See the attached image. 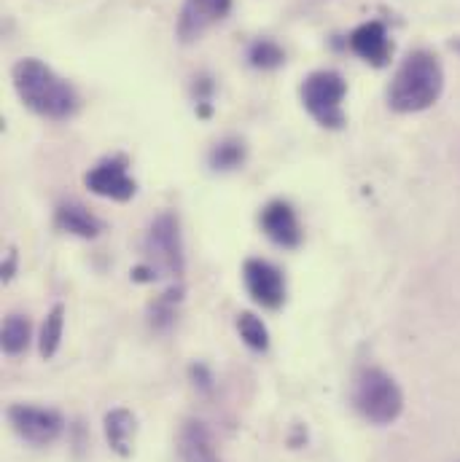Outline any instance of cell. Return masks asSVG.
<instances>
[{"label":"cell","instance_id":"6da1fadb","mask_svg":"<svg viewBox=\"0 0 460 462\" xmlns=\"http://www.w3.org/2000/svg\"><path fill=\"white\" fill-rule=\"evenodd\" d=\"M11 81H14L19 100L33 114L52 118V121H68L79 114L81 100L76 89L41 60H33V57L19 60L11 68Z\"/></svg>","mask_w":460,"mask_h":462},{"label":"cell","instance_id":"7a4b0ae2","mask_svg":"<svg viewBox=\"0 0 460 462\" xmlns=\"http://www.w3.org/2000/svg\"><path fill=\"white\" fill-rule=\"evenodd\" d=\"M445 89V70L439 60L431 51H412L401 68L396 70L390 89H388V106L399 114H418L431 108Z\"/></svg>","mask_w":460,"mask_h":462},{"label":"cell","instance_id":"3957f363","mask_svg":"<svg viewBox=\"0 0 460 462\" xmlns=\"http://www.w3.org/2000/svg\"><path fill=\"white\" fill-rule=\"evenodd\" d=\"M352 406L371 425H390L404 409L401 387L382 368H361L352 379Z\"/></svg>","mask_w":460,"mask_h":462},{"label":"cell","instance_id":"277c9868","mask_svg":"<svg viewBox=\"0 0 460 462\" xmlns=\"http://www.w3.org/2000/svg\"><path fill=\"white\" fill-rule=\"evenodd\" d=\"M146 258H148V272L154 277H170L173 282H181L186 272V258H183V239H181V224L175 213H162L154 218L146 234Z\"/></svg>","mask_w":460,"mask_h":462},{"label":"cell","instance_id":"5b68a950","mask_svg":"<svg viewBox=\"0 0 460 462\" xmlns=\"http://www.w3.org/2000/svg\"><path fill=\"white\" fill-rule=\"evenodd\" d=\"M345 95L347 84L337 70H315L302 84V103L307 114L326 129L345 126V111H343Z\"/></svg>","mask_w":460,"mask_h":462},{"label":"cell","instance_id":"8992f818","mask_svg":"<svg viewBox=\"0 0 460 462\" xmlns=\"http://www.w3.org/2000/svg\"><path fill=\"white\" fill-rule=\"evenodd\" d=\"M8 422L19 439H24L27 444H35V447H46V444L57 441L65 428V422L57 411L27 406V403L8 406Z\"/></svg>","mask_w":460,"mask_h":462},{"label":"cell","instance_id":"52a82bcc","mask_svg":"<svg viewBox=\"0 0 460 462\" xmlns=\"http://www.w3.org/2000/svg\"><path fill=\"white\" fill-rule=\"evenodd\" d=\"M242 277H245V288L256 304H261L264 310H280L283 307L286 277L275 263H269L264 258H248L242 266Z\"/></svg>","mask_w":460,"mask_h":462},{"label":"cell","instance_id":"ba28073f","mask_svg":"<svg viewBox=\"0 0 460 462\" xmlns=\"http://www.w3.org/2000/svg\"><path fill=\"white\" fill-rule=\"evenodd\" d=\"M84 183H87V189L92 194L114 199V202H127L137 191L135 180L127 172V159L124 156H111V159H103L100 164H95L84 175Z\"/></svg>","mask_w":460,"mask_h":462},{"label":"cell","instance_id":"9c48e42d","mask_svg":"<svg viewBox=\"0 0 460 462\" xmlns=\"http://www.w3.org/2000/svg\"><path fill=\"white\" fill-rule=\"evenodd\" d=\"M231 11V0H186L178 16V38L197 41L211 24L221 22Z\"/></svg>","mask_w":460,"mask_h":462},{"label":"cell","instance_id":"30bf717a","mask_svg":"<svg viewBox=\"0 0 460 462\" xmlns=\"http://www.w3.org/2000/svg\"><path fill=\"white\" fill-rule=\"evenodd\" d=\"M350 49L374 68H385L393 54V43H390L382 22H366V24L355 27L350 35Z\"/></svg>","mask_w":460,"mask_h":462},{"label":"cell","instance_id":"8fae6325","mask_svg":"<svg viewBox=\"0 0 460 462\" xmlns=\"http://www.w3.org/2000/svg\"><path fill=\"white\" fill-rule=\"evenodd\" d=\"M261 229L280 247H296L302 242V226H299L294 208L288 202H280V199L269 202L261 210Z\"/></svg>","mask_w":460,"mask_h":462},{"label":"cell","instance_id":"7c38bea8","mask_svg":"<svg viewBox=\"0 0 460 462\" xmlns=\"http://www.w3.org/2000/svg\"><path fill=\"white\" fill-rule=\"evenodd\" d=\"M178 452H181V460L183 462H221L211 430L202 422H197V420H189L181 428Z\"/></svg>","mask_w":460,"mask_h":462},{"label":"cell","instance_id":"4fadbf2b","mask_svg":"<svg viewBox=\"0 0 460 462\" xmlns=\"http://www.w3.org/2000/svg\"><path fill=\"white\" fill-rule=\"evenodd\" d=\"M54 221H57L60 229L68 231V234H76V236H81V239H95V236H100V231H103L100 218H95L87 208H81V205H76V202L60 205Z\"/></svg>","mask_w":460,"mask_h":462},{"label":"cell","instance_id":"5bb4252c","mask_svg":"<svg viewBox=\"0 0 460 462\" xmlns=\"http://www.w3.org/2000/svg\"><path fill=\"white\" fill-rule=\"evenodd\" d=\"M135 417L127 411V409H114L108 417H106V439L111 444L116 455L121 457H129L132 455V444H135Z\"/></svg>","mask_w":460,"mask_h":462},{"label":"cell","instance_id":"9a60e30c","mask_svg":"<svg viewBox=\"0 0 460 462\" xmlns=\"http://www.w3.org/2000/svg\"><path fill=\"white\" fill-rule=\"evenodd\" d=\"M62 328H65V307L62 304H57L49 315H46V320H43V328H41V355L49 360V357H54L57 355V349H60V342H62Z\"/></svg>","mask_w":460,"mask_h":462},{"label":"cell","instance_id":"2e32d148","mask_svg":"<svg viewBox=\"0 0 460 462\" xmlns=\"http://www.w3.org/2000/svg\"><path fill=\"white\" fill-rule=\"evenodd\" d=\"M30 345V320L22 315H8L3 323V349L8 355H22Z\"/></svg>","mask_w":460,"mask_h":462},{"label":"cell","instance_id":"e0dca14e","mask_svg":"<svg viewBox=\"0 0 460 462\" xmlns=\"http://www.w3.org/2000/svg\"><path fill=\"white\" fill-rule=\"evenodd\" d=\"M248 62H250L253 68H258V70H275V68H280V65L286 62V51H283L275 41L261 38V41H256V43L248 49Z\"/></svg>","mask_w":460,"mask_h":462},{"label":"cell","instance_id":"ac0fdd59","mask_svg":"<svg viewBox=\"0 0 460 462\" xmlns=\"http://www.w3.org/2000/svg\"><path fill=\"white\" fill-rule=\"evenodd\" d=\"M237 331H239L242 342L250 346V349H256V352H267L269 349V331L261 323V318H256L250 312H242L237 318Z\"/></svg>","mask_w":460,"mask_h":462},{"label":"cell","instance_id":"d6986e66","mask_svg":"<svg viewBox=\"0 0 460 462\" xmlns=\"http://www.w3.org/2000/svg\"><path fill=\"white\" fill-rule=\"evenodd\" d=\"M242 159H245V145L239 140H227V143L216 145L211 153V164L216 170H234L242 164Z\"/></svg>","mask_w":460,"mask_h":462},{"label":"cell","instance_id":"ffe728a7","mask_svg":"<svg viewBox=\"0 0 460 462\" xmlns=\"http://www.w3.org/2000/svg\"><path fill=\"white\" fill-rule=\"evenodd\" d=\"M453 49H455V51H460V41H455V43H453Z\"/></svg>","mask_w":460,"mask_h":462}]
</instances>
